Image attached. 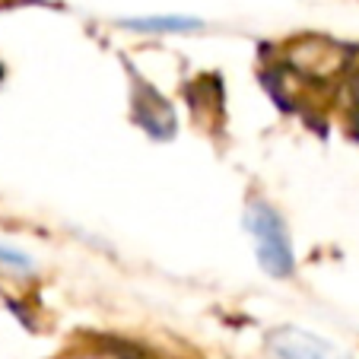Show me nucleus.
Masks as SVG:
<instances>
[{
    "mask_svg": "<svg viewBox=\"0 0 359 359\" xmlns=\"http://www.w3.org/2000/svg\"><path fill=\"white\" fill-rule=\"evenodd\" d=\"M242 229L248 232L251 245H255V255H258V264L267 277L290 280L296 273L292 236L286 229V219L277 213V207H271L261 197H251L242 213Z\"/></svg>",
    "mask_w": 359,
    "mask_h": 359,
    "instance_id": "nucleus-2",
    "label": "nucleus"
},
{
    "mask_svg": "<svg viewBox=\"0 0 359 359\" xmlns=\"http://www.w3.org/2000/svg\"><path fill=\"white\" fill-rule=\"evenodd\" d=\"M267 350L273 359H353L337 344L305 331L299 325H277L267 331Z\"/></svg>",
    "mask_w": 359,
    "mask_h": 359,
    "instance_id": "nucleus-3",
    "label": "nucleus"
},
{
    "mask_svg": "<svg viewBox=\"0 0 359 359\" xmlns=\"http://www.w3.org/2000/svg\"><path fill=\"white\" fill-rule=\"evenodd\" d=\"M0 267H4V271H13V273H32L35 261H32V255H26V251L0 242Z\"/></svg>",
    "mask_w": 359,
    "mask_h": 359,
    "instance_id": "nucleus-6",
    "label": "nucleus"
},
{
    "mask_svg": "<svg viewBox=\"0 0 359 359\" xmlns=\"http://www.w3.org/2000/svg\"><path fill=\"white\" fill-rule=\"evenodd\" d=\"M137 121L147 128L149 137L156 140H169L178 128V118H175V109H172L165 99H159L153 89L140 86L137 89Z\"/></svg>",
    "mask_w": 359,
    "mask_h": 359,
    "instance_id": "nucleus-4",
    "label": "nucleus"
},
{
    "mask_svg": "<svg viewBox=\"0 0 359 359\" xmlns=\"http://www.w3.org/2000/svg\"><path fill=\"white\" fill-rule=\"evenodd\" d=\"M64 359H118V356L105 350H86V353H74V356H64Z\"/></svg>",
    "mask_w": 359,
    "mask_h": 359,
    "instance_id": "nucleus-8",
    "label": "nucleus"
},
{
    "mask_svg": "<svg viewBox=\"0 0 359 359\" xmlns=\"http://www.w3.org/2000/svg\"><path fill=\"white\" fill-rule=\"evenodd\" d=\"M356 64V48L337 39H325V35H302V39L286 41L277 51V74L305 93L334 89L337 83L350 80Z\"/></svg>",
    "mask_w": 359,
    "mask_h": 359,
    "instance_id": "nucleus-1",
    "label": "nucleus"
},
{
    "mask_svg": "<svg viewBox=\"0 0 359 359\" xmlns=\"http://www.w3.org/2000/svg\"><path fill=\"white\" fill-rule=\"evenodd\" d=\"M118 26L134 35H191L201 32L203 20L188 13H153V16H124Z\"/></svg>",
    "mask_w": 359,
    "mask_h": 359,
    "instance_id": "nucleus-5",
    "label": "nucleus"
},
{
    "mask_svg": "<svg viewBox=\"0 0 359 359\" xmlns=\"http://www.w3.org/2000/svg\"><path fill=\"white\" fill-rule=\"evenodd\" d=\"M350 102H353V109H356V115H359V64L350 74Z\"/></svg>",
    "mask_w": 359,
    "mask_h": 359,
    "instance_id": "nucleus-7",
    "label": "nucleus"
}]
</instances>
